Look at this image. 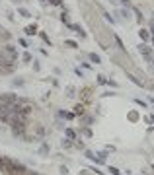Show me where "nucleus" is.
Here are the masks:
<instances>
[{
	"mask_svg": "<svg viewBox=\"0 0 154 175\" xmlns=\"http://www.w3.org/2000/svg\"><path fill=\"white\" fill-rule=\"evenodd\" d=\"M64 134H66V138H70V140H76L78 138V134L74 132V128H64Z\"/></svg>",
	"mask_w": 154,
	"mask_h": 175,
	"instance_id": "423d86ee",
	"label": "nucleus"
},
{
	"mask_svg": "<svg viewBox=\"0 0 154 175\" xmlns=\"http://www.w3.org/2000/svg\"><path fill=\"white\" fill-rule=\"evenodd\" d=\"M37 107L30 99L20 97L16 94H2L0 95V121L12 128L14 136L22 138L24 142H31L30 134V117Z\"/></svg>",
	"mask_w": 154,
	"mask_h": 175,
	"instance_id": "f257e3e1",
	"label": "nucleus"
},
{
	"mask_svg": "<svg viewBox=\"0 0 154 175\" xmlns=\"http://www.w3.org/2000/svg\"><path fill=\"white\" fill-rule=\"evenodd\" d=\"M74 113H76V115H84V105H76V107H74Z\"/></svg>",
	"mask_w": 154,
	"mask_h": 175,
	"instance_id": "1a4fd4ad",
	"label": "nucleus"
},
{
	"mask_svg": "<svg viewBox=\"0 0 154 175\" xmlns=\"http://www.w3.org/2000/svg\"><path fill=\"white\" fill-rule=\"evenodd\" d=\"M152 169H154V165H152Z\"/></svg>",
	"mask_w": 154,
	"mask_h": 175,
	"instance_id": "aec40b11",
	"label": "nucleus"
},
{
	"mask_svg": "<svg viewBox=\"0 0 154 175\" xmlns=\"http://www.w3.org/2000/svg\"><path fill=\"white\" fill-rule=\"evenodd\" d=\"M98 82H99V84H105L107 80H105V78H103V76H98Z\"/></svg>",
	"mask_w": 154,
	"mask_h": 175,
	"instance_id": "dca6fc26",
	"label": "nucleus"
},
{
	"mask_svg": "<svg viewBox=\"0 0 154 175\" xmlns=\"http://www.w3.org/2000/svg\"><path fill=\"white\" fill-rule=\"evenodd\" d=\"M150 33H152V35H154V22L150 23Z\"/></svg>",
	"mask_w": 154,
	"mask_h": 175,
	"instance_id": "f3484780",
	"label": "nucleus"
},
{
	"mask_svg": "<svg viewBox=\"0 0 154 175\" xmlns=\"http://www.w3.org/2000/svg\"><path fill=\"white\" fill-rule=\"evenodd\" d=\"M84 154H86V158H88V160L96 161V164H98V165H103V164H105V160H103V158L99 156V154H94L92 150H84Z\"/></svg>",
	"mask_w": 154,
	"mask_h": 175,
	"instance_id": "20e7f679",
	"label": "nucleus"
},
{
	"mask_svg": "<svg viewBox=\"0 0 154 175\" xmlns=\"http://www.w3.org/2000/svg\"><path fill=\"white\" fill-rule=\"evenodd\" d=\"M0 175H41V173L30 169L22 161L12 160V158L0 154Z\"/></svg>",
	"mask_w": 154,
	"mask_h": 175,
	"instance_id": "7ed1b4c3",
	"label": "nucleus"
},
{
	"mask_svg": "<svg viewBox=\"0 0 154 175\" xmlns=\"http://www.w3.org/2000/svg\"><path fill=\"white\" fill-rule=\"evenodd\" d=\"M18 49L14 45V37L4 26H0V76L12 74L18 66Z\"/></svg>",
	"mask_w": 154,
	"mask_h": 175,
	"instance_id": "f03ea898",
	"label": "nucleus"
},
{
	"mask_svg": "<svg viewBox=\"0 0 154 175\" xmlns=\"http://www.w3.org/2000/svg\"><path fill=\"white\" fill-rule=\"evenodd\" d=\"M90 60H92L94 64H99V62H102V60H99V57L96 55V53H92V55H90Z\"/></svg>",
	"mask_w": 154,
	"mask_h": 175,
	"instance_id": "6e6552de",
	"label": "nucleus"
},
{
	"mask_svg": "<svg viewBox=\"0 0 154 175\" xmlns=\"http://www.w3.org/2000/svg\"><path fill=\"white\" fill-rule=\"evenodd\" d=\"M61 173H62V175H68V169H66L64 165H61Z\"/></svg>",
	"mask_w": 154,
	"mask_h": 175,
	"instance_id": "2eb2a0df",
	"label": "nucleus"
},
{
	"mask_svg": "<svg viewBox=\"0 0 154 175\" xmlns=\"http://www.w3.org/2000/svg\"><path fill=\"white\" fill-rule=\"evenodd\" d=\"M148 121H152V123H154V115H152V117H148Z\"/></svg>",
	"mask_w": 154,
	"mask_h": 175,
	"instance_id": "a211bd4d",
	"label": "nucleus"
},
{
	"mask_svg": "<svg viewBox=\"0 0 154 175\" xmlns=\"http://www.w3.org/2000/svg\"><path fill=\"white\" fill-rule=\"evenodd\" d=\"M135 103H137V105H140V107H143V109H146V103H144L143 99H135Z\"/></svg>",
	"mask_w": 154,
	"mask_h": 175,
	"instance_id": "ddd939ff",
	"label": "nucleus"
},
{
	"mask_svg": "<svg viewBox=\"0 0 154 175\" xmlns=\"http://www.w3.org/2000/svg\"><path fill=\"white\" fill-rule=\"evenodd\" d=\"M49 150H51V148H49V144H47V142H43V144L39 146V154H41V156H47Z\"/></svg>",
	"mask_w": 154,
	"mask_h": 175,
	"instance_id": "0eeeda50",
	"label": "nucleus"
},
{
	"mask_svg": "<svg viewBox=\"0 0 154 175\" xmlns=\"http://www.w3.org/2000/svg\"><path fill=\"white\" fill-rule=\"evenodd\" d=\"M62 146H64V148H70V146H74V142L70 138H64V140H62Z\"/></svg>",
	"mask_w": 154,
	"mask_h": 175,
	"instance_id": "9b49d317",
	"label": "nucleus"
},
{
	"mask_svg": "<svg viewBox=\"0 0 154 175\" xmlns=\"http://www.w3.org/2000/svg\"><path fill=\"white\" fill-rule=\"evenodd\" d=\"M139 51L144 55V58H146L148 62H152V57H150V47H148L146 43H140V45H139Z\"/></svg>",
	"mask_w": 154,
	"mask_h": 175,
	"instance_id": "39448f33",
	"label": "nucleus"
},
{
	"mask_svg": "<svg viewBox=\"0 0 154 175\" xmlns=\"http://www.w3.org/2000/svg\"><path fill=\"white\" fill-rule=\"evenodd\" d=\"M107 171H109L111 175H121V171H119L117 167H113V165H109V169H107Z\"/></svg>",
	"mask_w": 154,
	"mask_h": 175,
	"instance_id": "9d476101",
	"label": "nucleus"
},
{
	"mask_svg": "<svg viewBox=\"0 0 154 175\" xmlns=\"http://www.w3.org/2000/svg\"><path fill=\"white\" fill-rule=\"evenodd\" d=\"M150 103H154V95H152V97H150Z\"/></svg>",
	"mask_w": 154,
	"mask_h": 175,
	"instance_id": "6ab92c4d",
	"label": "nucleus"
},
{
	"mask_svg": "<svg viewBox=\"0 0 154 175\" xmlns=\"http://www.w3.org/2000/svg\"><path fill=\"white\" fill-rule=\"evenodd\" d=\"M26 33H27V35H31V33H35V26H31V27H27V29H26Z\"/></svg>",
	"mask_w": 154,
	"mask_h": 175,
	"instance_id": "4468645a",
	"label": "nucleus"
},
{
	"mask_svg": "<svg viewBox=\"0 0 154 175\" xmlns=\"http://www.w3.org/2000/svg\"><path fill=\"white\" fill-rule=\"evenodd\" d=\"M59 115H61V117H64V119H74V113H66V111H61Z\"/></svg>",
	"mask_w": 154,
	"mask_h": 175,
	"instance_id": "f8f14e48",
	"label": "nucleus"
}]
</instances>
